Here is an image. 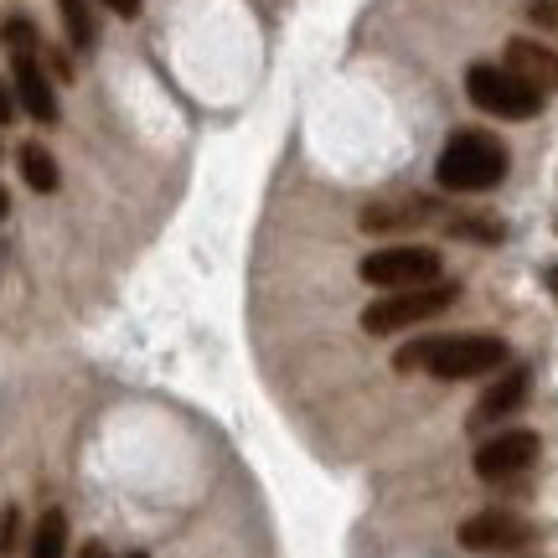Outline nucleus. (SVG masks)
I'll list each match as a JSON object with an SVG mask.
<instances>
[{
	"label": "nucleus",
	"instance_id": "nucleus-1",
	"mask_svg": "<svg viewBox=\"0 0 558 558\" xmlns=\"http://www.w3.org/2000/svg\"><path fill=\"white\" fill-rule=\"evenodd\" d=\"M512 357V347L501 337H486V331H460V337H429V341H414V347H403L393 367L399 373H414L424 367L429 378L439 383H465V378H481V373H497L507 367Z\"/></svg>",
	"mask_w": 558,
	"mask_h": 558
},
{
	"label": "nucleus",
	"instance_id": "nucleus-2",
	"mask_svg": "<svg viewBox=\"0 0 558 558\" xmlns=\"http://www.w3.org/2000/svg\"><path fill=\"white\" fill-rule=\"evenodd\" d=\"M507 145H501L497 135H486V130H456L450 135V145L439 150L435 160V181L439 192H492V186H501V177H507Z\"/></svg>",
	"mask_w": 558,
	"mask_h": 558
},
{
	"label": "nucleus",
	"instance_id": "nucleus-3",
	"mask_svg": "<svg viewBox=\"0 0 558 558\" xmlns=\"http://www.w3.org/2000/svg\"><path fill=\"white\" fill-rule=\"evenodd\" d=\"M456 300H460V284H450V279L418 284V290H388L383 300H373L362 311V326H367V337H393V331H409V326L445 316Z\"/></svg>",
	"mask_w": 558,
	"mask_h": 558
},
{
	"label": "nucleus",
	"instance_id": "nucleus-4",
	"mask_svg": "<svg viewBox=\"0 0 558 558\" xmlns=\"http://www.w3.org/2000/svg\"><path fill=\"white\" fill-rule=\"evenodd\" d=\"M465 99L486 109V114H497V120H533L543 114V99L527 78H518L507 62H471L465 68Z\"/></svg>",
	"mask_w": 558,
	"mask_h": 558
},
{
	"label": "nucleus",
	"instance_id": "nucleus-5",
	"mask_svg": "<svg viewBox=\"0 0 558 558\" xmlns=\"http://www.w3.org/2000/svg\"><path fill=\"white\" fill-rule=\"evenodd\" d=\"M439 275H445V259L429 243H388L362 259V279L378 290H418V284H435Z\"/></svg>",
	"mask_w": 558,
	"mask_h": 558
},
{
	"label": "nucleus",
	"instance_id": "nucleus-6",
	"mask_svg": "<svg viewBox=\"0 0 558 558\" xmlns=\"http://www.w3.org/2000/svg\"><path fill=\"white\" fill-rule=\"evenodd\" d=\"M538 450H543V439L533 435V429H501V435H492V439H481L476 445L471 471H476L481 481H512L538 460Z\"/></svg>",
	"mask_w": 558,
	"mask_h": 558
},
{
	"label": "nucleus",
	"instance_id": "nucleus-7",
	"mask_svg": "<svg viewBox=\"0 0 558 558\" xmlns=\"http://www.w3.org/2000/svg\"><path fill=\"white\" fill-rule=\"evenodd\" d=\"M527 543H533V522L512 518V512H476L460 522V548L471 554H512Z\"/></svg>",
	"mask_w": 558,
	"mask_h": 558
},
{
	"label": "nucleus",
	"instance_id": "nucleus-8",
	"mask_svg": "<svg viewBox=\"0 0 558 558\" xmlns=\"http://www.w3.org/2000/svg\"><path fill=\"white\" fill-rule=\"evenodd\" d=\"M11 94H16V109H26L37 124H58V94L41 73L37 52H11Z\"/></svg>",
	"mask_w": 558,
	"mask_h": 558
},
{
	"label": "nucleus",
	"instance_id": "nucleus-9",
	"mask_svg": "<svg viewBox=\"0 0 558 558\" xmlns=\"http://www.w3.org/2000/svg\"><path fill=\"white\" fill-rule=\"evenodd\" d=\"M527 393H533V373L527 367H507L492 388H486V399L476 403V414H471V429H486V424H497V418L518 414L522 403H527Z\"/></svg>",
	"mask_w": 558,
	"mask_h": 558
},
{
	"label": "nucleus",
	"instance_id": "nucleus-10",
	"mask_svg": "<svg viewBox=\"0 0 558 558\" xmlns=\"http://www.w3.org/2000/svg\"><path fill=\"white\" fill-rule=\"evenodd\" d=\"M507 68L527 78L538 94H558V52L554 47H543L533 37H512L507 41Z\"/></svg>",
	"mask_w": 558,
	"mask_h": 558
},
{
	"label": "nucleus",
	"instance_id": "nucleus-11",
	"mask_svg": "<svg viewBox=\"0 0 558 558\" xmlns=\"http://www.w3.org/2000/svg\"><path fill=\"white\" fill-rule=\"evenodd\" d=\"M439 218V202L429 197H388V202H373L362 213V228L367 233H393V228H409V222H429Z\"/></svg>",
	"mask_w": 558,
	"mask_h": 558
},
{
	"label": "nucleus",
	"instance_id": "nucleus-12",
	"mask_svg": "<svg viewBox=\"0 0 558 558\" xmlns=\"http://www.w3.org/2000/svg\"><path fill=\"white\" fill-rule=\"evenodd\" d=\"M16 166H21V181L32 186V192H58V181H62V171H58V160H52V150L47 145H37V140H26L16 150Z\"/></svg>",
	"mask_w": 558,
	"mask_h": 558
},
{
	"label": "nucleus",
	"instance_id": "nucleus-13",
	"mask_svg": "<svg viewBox=\"0 0 558 558\" xmlns=\"http://www.w3.org/2000/svg\"><path fill=\"white\" fill-rule=\"evenodd\" d=\"M62 11V32H68V41L78 47V52H94L99 47V21H94V11H88V0H58Z\"/></svg>",
	"mask_w": 558,
	"mask_h": 558
},
{
	"label": "nucleus",
	"instance_id": "nucleus-14",
	"mask_svg": "<svg viewBox=\"0 0 558 558\" xmlns=\"http://www.w3.org/2000/svg\"><path fill=\"white\" fill-rule=\"evenodd\" d=\"M32 558H68V518H62L58 507L41 512L37 533H32Z\"/></svg>",
	"mask_w": 558,
	"mask_h": 558
},
{
	"label": "nucleus",
	"instance_id": "nucleus-15",
	"mask_svg": "<svg viewBox=\"0 0 558 558\" xmlns=\"http://www.w3.org/2000/svg\"><path fill=\"white\" fill-rule=\"evenodd\" d=\"M445 228L471 243H501V222L486 218V213H445Z\"/></svg>",
	"mask_w": 558,
	"mask_h": 558
},
{
	"label": "nucleus",
	"instance_id": "nucleus-16",
	"mask_svg": "<svg viewBox=\"0 0 558 558\" xmlns=\"http://www.w3.org/2000/svg\"><path fill=\"white\" fill-rule=\"evenodd\" d=\"M5 47L11 52H37V26L32 21H5Z\"/></svg>",
	"mask_w": 558,
	"mask_h": 558
},
{
	"label": "nucleus",
	"instance_id": "nucleus-17",
	"mask_svg": "<svg viewBox=\"0 0 558 558\" xmlns=\"http://www.w3.org/2000/svg\"><path fill=\"white\" fill-rule=\"evenodd\" d=\"M16 538H21V512L11 507V512L0 518V554H11V548H16Z\"/></svg>",
	"mask_w": 558,
	"mask_h": 558
},
{
	"label": "nucleus",
	"instance_id": "nucleus-18",
	"mask_svg": "<svg viewBox=\"0 0 558 558\" xmlns=\"http://www.w3.org/2000/svg\"><path fill=\"white\" fill-rule=\"evenodd\" d=\"M533 21H543V26H558V0H533Z\"/></svg>",
	"mask_w": 558,
	"mask_h": 558
},
{
	"label": "nucleus",
	"instance_id": "nucleus-19",
	"mask_svg": "<svg viewBox=\"0 0 558 558\" xmlns=\"http://www.w3.org/2000/svg\"><path fill=\"white\" fill-rule=\"evenodd\" d=\"M11 120H16V94L0 83V124H11Z\"/></svg>",
	"mask_w": 558,
	"mask_h": 558
},
{
	"label": "nucleus",
	"instance_id": "nucleus-20",
	"mask_svg": "<svg viewBox=\"0 0 558 558\" xmlns=\"http://www.w3.org/2000/svg\"><path fill=\"white\" fill-rule=\"evenodd\" d=\"M104 5H109V11H114V16H140V5H145V0H104Z\"/></svg>",
	"mask_w": 558,
	"mask_h": 558
},
{
	"label": "nucleus",
	"instance_id": "nucleus-21",
	"mask_svg": "<svg viewBox=\"0 0 558 558\" xmlns=\"http://www.w3.org/2000/svg\"><path fill=\"white\" fill-rule=\"evenodd\" d=\"M78 558H109V548H104V543H83Z\"/></svg>",
	"mask_w": 558,
	"mask_h": 558
},
{
	"label": "nucleus",
	"instance_id": "nucleus-22",
	"mask_svg": "<svg viewBox=\"0 0 558 558\" xmlns=\"http://www.w3.org/2000/svg\"><path fill=\"white\" fill-rule=\"evenodd\" d=\"M543 279H548V290L558 295V264H548V275H543Z\"/></svg>",
	"mask_w": 558,
	"mask_h": 558
},
{
	"label": "nucleus",
	"instance_id": "nucleus-23",
	"mask_svg": "<svg viewBox=\"0 0 558 558\" xmlns=\"http://www.w3.org/2000/svg\"><path fill=\"white\" fill-rule=\"evenodd\" d=\"M5 213H11V192L0 186V218H5Z\"/></svg>",
	"mask_w": 558,
	"mask_h": 558
},
{
	"label": "nucleus",
	"instance_id": "nucleus-24",
	"mask_svg": "<svg viewBox=\"0 0 558 558\" xmlns=\"http://www.w3.org/2000/svg\"><path fill=\"white\" fill-rule=\"evenodd\" d=\"M130 558H150V554H130Z\"/></svg>",
	"mask_w": 558,
	"mask_h": 558
}]
</instances>
